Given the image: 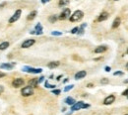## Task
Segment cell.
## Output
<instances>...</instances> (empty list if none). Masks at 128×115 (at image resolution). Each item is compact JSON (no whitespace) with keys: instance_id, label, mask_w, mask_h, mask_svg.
<instances>
[{"instance_id":"obj_1","label":"cell","mask_w":128,"mask_h":115,"mask_svg":"<svg viewBox=\"0 0 128 115\" xmlns=\"http://www.w3.org/2000/svg\"><path fill=\"white\" fill-rule=\"evenodd\" d=\"M83 17H84L83 11H81V10H76L72 15H70L69 20H70V22H78V21H80Z\"/></svg>"},{"instance_id":"obj_2","label":"cell","mask_w":128,"mask_h":115,"mask_svg":"<svg viewBox=\"0 0 128 115\" xmlns=\"http://www.w3.org/2000/svg\"><path fill=\"white\" fill-rule=\"evenodd\" d=\"M21 94L24 97H28V96L33 95L34 94V87H32L30 85H27L26 87H23L22 90H21Z\"/></svg>"},{"instance_id":"obj_3","label":"cell","mask_w":128,"mask_h":115,"mask_svg":"<svg viewBox=\"0 0 128 115\" xmlns=\"http://www.w3.org/2000/svg\"><path fill=\"white\" fill-rule=\"evenodd\" d=\"M88 107H90L89 104H86L83 101H78V102H75L71 106V111H77V110H80L83 108H88Z\"/></svg>"},{"instance_id":"obj_4","label":"cell","mask_w":128,"mask_h":115,"mask_svg":"<svg viewBox=\"0 0 128 115\" xmlns=\"http://www.w3.org/2000/svg\"><path fill=\"white\" fill-rule=\"evenodd\" d=\"M23 72L30 73V74H40L42 72V70L41 68H34V67H31V66H24Z\"/></svg>"},{"instance_id":"obj_5","label":"cell","mask_w":128,"mask_h":115,"mask_svg":"<svg viewBox=\"0 0 128 115\" xmlns=\"http://www.w3.org/2000/svg\"><path fill=\"white\" fill-rule=\"evenodd\" d=\"M35 43H36V40H34V39L25 40V41L22 43V45H21V48H23V49H28V48L32 47V46H33Z\"/></svg>"},{"instance_id":"obj_6","label":"cell","mask_w":128,"mask_h":115,"mask_svg":"<svg viewBox=\"0 0 128 115\" xmlns=\"http://www.w3.org/2000/svg\"><path fill=\"white\" fill-rule=\"evenodd\" d=\"M70 15H71V10H70L69 8H65V9L60 13L58 19H59V20H66L67 18L70 17Z\"/></svg>"},{"instance_id":"obj_7","label":"cell","mask_w":128,"mask_h":115,"mask_svg":"<svg viewBox=\"0 0 128 115\" xmlns=\"http://www.w3.org/2000/svg\"><path fill=\"white\" fill-rule=\"evenodd\" d=\"M21 14H22V10H21V9L16 10L15 13H14V15L9 19V23H10V24H12V23H15L17 20H19L20 17H21Z\"/></svg>"},{"instance_id":"obj_8","label":"cell","mask_w":128,"mask_h":115,"mask_svg":"<svg viewBox=\"0 0 128 115\" xmlns=\"http://www.w3.org/2000/svg\"><path fill=\"white\" fill-rule=\"evenodd\" d=\"M25 84V80L23 78H15L13 81H12V85L13 87L15 88H19L21 86H23Z\"/></svg>"},{"instance_id":"obj_9","label":"cell","mask_w":128,"mask_h":115,"mask_svg":"<svg viewBox=\"0 0 128 115\" xmlns=\"http://www.w3.org/2000/svg\"><path fill=\"white\" fill-rule=\"evenodd\" d=\"M42 27L40 25V23H38L35 27L34 31H31V34H36V35H42Z\"/></svg>"},{"instance_id":"obj_10","label":"cell","mask_w":128,"mask_h":115,"mask_svg":"<svg viewBox=\"0 0 128 115\" xmlns=\"http://www.w3.org/2000/svg\"><path fill=\"white\" fill-rule=\"evenodd\" d=\"M114 100H115V96L112 95V94H110V95H108V96H107V97L105 98L104 104H105V105H110V104H112V103L114 102Z\"/></svg>"},{"instance_id":"obj_11","label":"cell","mask_w":128,"mask_h":115,"mask_svg":"<svg viewBox=\"0 0 128 115\" xmlns=\"http://www.w3.org/2000/svg\"><path fill=\"white\" fill-rule=\"evenodd\" d=\"M107 50H108L107 46H98V47H97L94 50V52H95V54H101V53H105Z\"/></svg>"},{"instance_id":"obj_12","label":"cell","mask_w":128,"mask_h":115,"mask_svg":"<svg viewBox=\"0 0 128 115\" xmlns=\"http://www.w3.org/2000/svg\"><path fill=\"white\" fill-rule=\"evenodd\" d=\"M108 16H109V14H108V12H101V13H100V15L98 17V22L106 21V20L108 18Z\"/></svg>"},{"instance_id":"obj_13","label":"cell","mask_w":128,"mask_h":115,"mask_svg":"<svg viewBox=\"0 0 128 115\" xmlns=\"http://www.w3.org/2000/svg\"><path fill=\"white\" fill-rule=\"evenodd\" d=\"M87 76V73L85 72V71H80V72H78L77 74H75V79H82V78H84L85 77Z\"/></svg>"},{"instance_id":"obj_14","label":"cell","mask_w":128,"mask_h":115,"mask_svg":"<svg viewBox=\"0 0 128 115\" xmlns=\"http://www.w3.org/2000/svg\"><path fill=\"white\" fill-rule=\"evenodd\" d=\"M14 65L15 64H0V68H4V70H7V71H10L12 68H14Z\"/></svg>"},{"instance_id":"obj_15","label":"cell","mask_w":128,"mask_h":115,"mask_svg":"<svg viewBox=\"0 0 128 115\" xmlns=\"http://www.w3.org/2000/svg\"><path fill=\"white\" fill-rule=\"evenodd\" d=\"M120 23H121V19H120L119 17H116V18L114 19L113 23H112V28H113V29L117 28V27L120 25Z\"/></svg>"},{"instance_id":"obj_16","label":"cell","mask_w":128,"mask_h":115,"mask_svg":"<svg viewBox=\"0 0 128 115\" xmlns=\"http://www.w3.org/2000/svg\"><path fill=\"white\" fill-rule=\"evenodd\" d=\"M59 64H60V63H59L58 61H55V62H50V63L47 64V66H48L49 68H55V67L59 66Z\"/></svg>"},{"instance_id":"obj_17","label":"cell","mask_w":128,"mask_h":115,"mask_svg":"<svg viewBox=\"0 0 128 115\" xmlns=\"http://www.w3.org/2000/svg\"><path fill=\"white\" fill-rule=\"evenodd\" d=\"M38 84H39V80H38V78H32V79L29 80V85L32 86V87H36Z\"/></svg>"},{"instance_id":"obj_18","label":"cell","mask_w":128,"mask_h":115,"mask_svg":"<svg viewBox=\"0 0 128 115\" xmlns=\"http://www.w3.org/2000/svg\"><path fill=\"white\" fill-rule=\"evenodd\" d=\"M64 101H65V103H66V104H68V105H70V106H72V105L76 102V100H75L74 98L70 97V96H69V97H67V98H65V100H64Z\"/></svg>"},{"instance_id":"obj_19","label":"cell","mask_w":128,"mask_h":115,"mask_svg":"<svg viewBox=\"0 0 128 115\" xmlns=\"http://www.w3.org/2000/svg\"><path fill=\"white\" fill-rule=\"evenodd\" d=\"M9 47V42H3L0 44V51H4Z\"/></svg>"},{"instance_id":"obj_20","label":"cell","mask_w":128,"mask_h":115,"mask_svg":"<svg viewBox=\"0 0 128 115\" xmlns=\"http://www.w3.org/2000/svg\"><path fill=\"white\" fill-rule=\"evenodd\" d=\"M36 16H37V11H32V12L29 14V16L27 17V20H28V21H32V20H34V19L36 18Z\"/></svg>"},{"instance_id":"obj_21","label":"cell","mask_w":128,"mask_h":115,"mask_svg":"<svg viewBox=\"0 0 128 115\" xmlns=\"http://www.w3.org/2000/svg\"><path fill=\"white\" fill-rule=\"evenodd\" d=\"M69 2H70V0H59L58 5L59 6H66L69 4Z\"/></svg>"},{"instance_id":"obj_22","label":"cell","mask_w":128,"mask_h":115,"mask_svg":"<svg viewBox=\"0 0 128 115\" xmlns=\"http://www.w3.org/2000/svg\"><path fill=\"white\" fill-rule=\"evenodd\" d=\"M44 86H45L46 88H54V87H56V85H54V84H50L47 80L44 82Z\"/></svg>"},{"instance_id":"obj_23","label":"cell","mask_w":128,"mask_h":115,"mask_svg":"<svg viewBox=\"0 0 128 115\" xmlns=\"http://www.w3.org/2000/svg\"><path fill=\"white\" fill-rule=\"evenodd\" d=\"M57 19H58V17H57L56 15H52V16H50V17L48 18L49 22H51V23H54V22H55Z\"/></svg>"},{"instance_id":"obj_24","label":"cell","mask_w":128,"mask_h":115,"mask_svg":"<svg viewBox=\"0 0 128 115\" xmlns=\"http://www.w3.org/2000/svg\"><path fill=\"white\" fill-rule=\"evenodd\" d=\"M74 87V85L73 84H70V85H67L65 88H64V91H65V92H67V91H69V90H71L72 88Z\"/></svg>"},{"instance_id":"obj_25","label":"cell","mask_w":128,"mask_h":115,"mask_svg":"<svg viewBox=\"0 0 128 115\" xmlns=\"http://www.w3.org/2000/svg\"><path fill=\"white\" fill-rule=\"evenodd\" d=\"M60 92H61V90H60V89H53V90H52V93L55 94V95H59Z\"/></svg>"},{"instance_id":"obj_26","label":"cell","mask_w":128,"mask_h":115,"mask_svg":"<svg viewBox=\"0 0 128 115\" xmlns=\"http://www.w3.org/2000/svg\"><path fill=\"white\" fill-rule=\"evenodd\" d=\"M51 35H53V36H61L62 33L58 32V31H53V32H51Z\"/></svg>"},{"instance_id":"obj_27","label":"cell","mask_w":128,"mask_h":115,"mask_svg":"<svg viewBox=\"0 0 128 115\" xmlns=\"http://www.w3.org/2000/svg\"><path fill=\"white\" fill-rule=\"evenodd\" d=\"M108 82H109V80H108V78H102V79L100 80V83H101V84H108Z\"/></svg>"},{"instance_id":"obj_28","label":"cell","mask_w":128,"mask_h":115,"mask_svg":"<svg viewBox=\"0 0 128 115\" xmlns=\"http://www.w3.org/2000/svg\"><path fill=\"white\" fill-rule=\"evenodd\" d=\"M78 29H79V27H75V28H73V29L71 30V34H77V32H78Z\"/></svg>"},{"instance_id":"obj_29","label":"cell","mask_w":128,"mask_h":115,"mask_svg":"<svg viewBox=\"0 0 128 115\" xmlns=\"http://www.w3.org/2000/svg\"><path fill=\"white\" fill-rule=\"evenodd\" d=\"M122 75H123V72H121V71H117L113 74V76H122Z\"/></svg>"},{"instance_id":"obj_30","label":"cell","mask_w":128,"mask_h":115,"mask_svg":"<svg viewBox=\"0 0 128 115\" xmlns=\"http://www.w3.org/2000/svg\"><path fill=\"white\" fill-rule=\"evenodd\" d=\"M105 71H106L107 73H109V72L111 71V67H110V66H106V67H105Z\"/></svg>"},{"instance_id":"obj_31","label":"cell","mask_w":128,"mask_h":115,"mask_svg":"<svg viewBox=\"0 0 128 115\" xmlns=\"http://www.w3.org/2000/svg\"><path fill=\"white\" fill-rule=\"evenodd\" d=\"M122 95H123V96H127V95H128V88H127L126 90L123 91V92H122Z\"/></svg>"},{"instance_id":"obj_32","label":"cell","mask_w":128,"mask_h":115,"mask_svg":"<svg viewBox=\"0 0 128 115\" xmlns=\"http://www.w3.org/2000/svg\"><path fill=\"white\" fill-rule=\"evenodd\" d=\"M3 91H4V86L0 85V94H2V93H3Z\"/></svg>"},{"instance_id":"obj_33","label":"cell","mask_w":128,"mask_h":115,"mask_svg":"<svg viewBox=\"0 0 128 115\" xmlns=\"http://www.w3.org/2000/svg\"><path fill=\"white\" fill-rule=\"evenodd\" d=\"M43 79H44V77H40L39 78H38V80H39V83L42 82V81H43Z\"/></svg>"},{"instance_id":"obj_34","label":"cell","mask_w":128,"mask_h":115,"mask_svg":"<svg viewBox=\"0 0 128 115\" xmlns=\"http://www.w3.org/2000/svg\"><path fill=\"white\" fill-rule=\"evenodd\" d=\"M6 75L4 74V73H1V72H0V77H4Z\"/></svg>"},{"instance_id":"obj_35","label":"cell","mask_w":128,"mask_h":115,"mask_svg":"<svg viewBox=\"0 0 128 115\" xmlns=\"http://www.w3.org/2000/svg\"><path fill=\"white\" fill-rule=\"evenodd\" d=\"M48 1H49V0H41V3H42V4H45V3H47Z\"/></svg>"},{"instance_id":"obj_36","label":"cell","mask_w":128,"mask_h":115,"mask_svg":"<svg viewBox=\"0 0 128 115\" xmlns=\"http://www.w3.org/2000/svg\"><path fill=\"white\" fill-rule=\"evenodd\" d=\"M87 86H88V87H90V88H91V87H93V86H94V84H93V83H89V84H88V85H87Z\"/></svg>"},{"instance_id":"obj_37","label":"cell","mask_w":128,"mask_h":115,"mask_svg":"<svg viewBox=\"0 0 128 115\" xmlns=\"http://www.w3.org/2000/svg\"><path fill=\"white\" fill-rule=\"evenodd\" d=\"M5 4H6L5 2H4V3H1V4H0V7H3V6H5Z\"/></svg>"},{"instance_id":"obj_38","label":"cell","mask_w":128,"mask_h":115,"mask_svg":"<svg viewBox=\"0 0 128 115\" xmlns=\"http://www.w3.org/2000/svg\"><path fill=\"white\" fill-rule=\"evenodd\" d=\"M68 80H69V79H68V78H65V79H64V80H63V82H64V83H66V82H67V81H68Z\"/></svg>"},{"instance_id":"obj_39","label":"cell","mask_w":128,"mask_h":115,"mask_svg":"<svg viewBox=\"0 0 128 115\" xmlns=\"http://www.w3.org/2000/svg\"><path fill=\"white\" fill-rule=\"evenodd\" d=\"M61 77H62V76H59V77H57V78H56V79H57V80H59Z\"/></svg>"},{"instance_id":"obj_40","label":"cell","mask_w":128,"mask_h":115,"mask_svg":"<svg viewBox=\"0 0 128 115\" xmlns=\"http://www.w3.org/2000/svg\"><path fill=\"white\" fill-rule=\"evenodd\" d=\"M125 67H126V70H128V63L126 64V65H125Z\"/></svg>"},{"instance_id":"obj_41","label":"cell","mask_w":128,"mask_h":115,"mask_svg":"<svg viewBox=\"0 0 128 115\" xmlns=\"http://www.w3.org/2000/svg\"><path fill=\"white\" fill-rule=\"evenodd\" d=\"M124 83H128V79H126V80H124Z\"/></svg>"},{"instance_id":"obj_42","label":"cell","mask_w":128,"mask_h":115,"mask_svg":"<svg viewBox=\"0 0 128 115\" xmlns=\"http://www.w3.org/2000/svg\"><path fill=\"white\" fill-rule=\"evenodd\" d=\"M126 54H127V55H128V49H127V51H126Z\"/></svg>"},{"instance_id":"obj_43","label":"cell","mask_w":128,"mask_h":115,"mask_svg":"<svg viewBox=\"0 0 128 115\" xmlns=\"http://www.w3.org/2000/svg\"><path fill=\"white\" fill-rule=\"evenodd\" d=\"M114 1H118V0H114Z\"/></svg>"},{"instance_id":"obj_44","label":"cell","mask_w":128,"mask_h":115,"mask_svg":"<svg viewBox=\"0 0 128 115\" xmlns=\"http://www.w3.org/2000/svg\"><path fill=\"white\" fill-rule=\"evenodd\" d=\"M127 98H128V95H127Z\"/></svg>"},{"instance_id":"obj_45","label":"cell","mask_w":128,"mask_h":115,"mask_svg":"<svg viewBox=\"0 0 128 115\" xmlns=\"http://www.w3.org/2000/svg\"><path fill=\"white\" fill-rule=\"evenodd\" d=\"M125 115H128V114H125Z\"/></svg>"}]
</instances>
